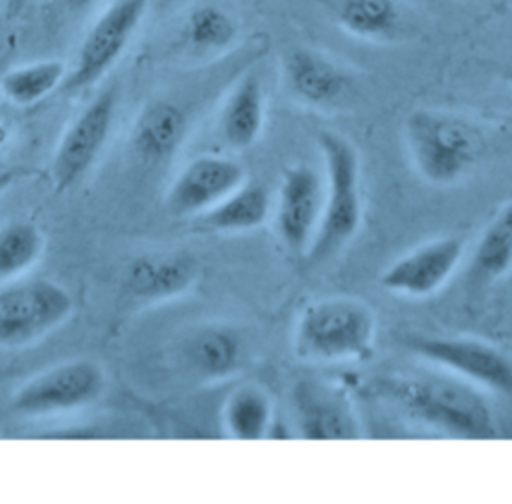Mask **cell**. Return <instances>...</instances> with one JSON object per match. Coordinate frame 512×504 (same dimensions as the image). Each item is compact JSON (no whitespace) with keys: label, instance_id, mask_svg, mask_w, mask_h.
<instances>
[{"label":"cell","instance_id":"cell-24","mask_svg":"<svg viewBox=\"0 0 512 504\" xmlns=\"http://www.w3.org/2000/svg\"><path fill=\"white\" fill-rule=\"evenodd\" d=\"M66 66L62 60H38L10 68L0 76V92L14 106H32L62 86Z\"/></svg>","mask_w":512,"mask_h":504},{"label":"cell","instance_id":"cell-21","mask_svg":"<svg viewBox=\"0 0 512 504\" xmlns=\"http://www.w3.org/2000/svg\"><path fill=\"white\" fill-rule=\"evenodd\" d=\"M512 270V198L480 232L470 260V276L480 284L500 280Z\"/></svg>","mask_w":512,"mask_h":504},{"label":"cell","instance_id":"cell-10","mask_svg":"<svg viewBox=\"0 0 512 504\" xmlns=\"http://www.w3.org/2000/svg\"><path fill=\"white\" fill-rule=\"evenodd\" d=\"M464 248L458 236L428 240L388 264L380 274V286L390 294L428 298L452 278L464 258Z\"/></svg>","mask_w":512,"mask_h":504},{"label":"cell","instance_id":"cell-6","mask_svg":"<svg viewBox=\"0 0 512 504\" xmlns=\"http://www.w3.org/2000/svg\"><path fill=\"white\" fill-rule=\"evenodd\" d=\"M104 388V368L96 360L74 358L26 380L12 396V410L20 416L70 412L98 400Z\"/></svg>","mask_w":512,"mask_h":504},{"label":"cell","instance_id":"cell-2","mask_svg":"<svg viewBox=\"0 0 512 504\" xmlns=\"http://www.w3.org/2000/svg\"><path fill=\"white\" fill-rule=\"evenodd\" d=\"M316 144L324 164V204L306 258L312 264H322L336 256L358 234L364 214V196L356 146L334 130H320Z\"/></svg>","mask_w":512,"mask_h":504},{"label":"cell","instance_id":"cell-17","mask_svg":"<svg viewBox=\"0 0 512 504\" xmlns=\"http://www.w3.org/2000/svg\"><path fill=\"white\" fill-rule=\"evenodd\" d=\"M188 128L186 112L170 100H154L138 114L130 148L134 156L146 164H158L168 160L182 144Z\"/></svg>","mask_w":512,"mask_h":504},{"label":"cell","instance_id":"cell-19","mask_svg":"<svg viewBox=\"0 0 512 504\" xmlns=\"http://www.w3.org/2000/svg\"><path fill=\"white\" fill-rule=\"evenodd\" d=\"M332 18L346 34L370 42H392L404 30L400 0H334Z\"/></svg>","mask_w":512,"mask_h":504},{"label":"cell","instance_id":"cell-23","mask_svg":"<svg viewBox=\"0 0 512 504\" xmlns=\"http://www.w3.org/2000/svg\"><path fill=\"white\" fill-rule=\"evenodd\" d=\"M238 20L220 4H196L184 18L182 36L190 50L198 54H218L228 50L238 38Z\"/></svg>","mask_w":512,"mask_h":504},{"label":"cell","instance_id":"cell-5","mask_svg":"<svg viewBox=\"0 0 512 504\" xmlns=\"http://www.w3.org/2000/svg\"><path fill=\"white\" fill-rule=\"evenodd\" d=\"M74 300L52 280L32 278L0 288V346L18 348L42 340L72 314Z\"/></svg>","mask_w":512,"mask_h":504},{"label":"cell","instance_id":"cell-11","mask_svg":"<svg viewBox=\"0 0 512 504\" xmlns=\"http://www.w3.org/2000/svg\"><path fill=\"white\" fill-rule=\"evenodd\" d=\"M246 182L242 164L228 156L204 154L192 158L174 178L166 194L172 216H200Z\"/></svg>","mask_w":512,"mask_h":504},{"label":"cell","instance_id":"cell-22","mask_svg":"<svg viewBox=\"0 0 512 504\" xmlns=\"http://www.w3.org/2000/svg\"><path fill=\"white\" fill-rule=\"evenodd\" d=\"M222 424L230 438L260 440L274 424V404L270 394L258 384L234 388L222 406Z\"/></svg>","mask_w":512,"mask_h":504},{"label":"cell","instance_id":"cell-27","mask_svg":"<svg viewBox=\"0 0 512 504\" xmlns=\"http://www.w3.org/2000/svg\"><path fill=\"white\" fill-rule=\"evenodd\" d=\"M30 0H6V16L8 18H18L26 6H28Z\"/></svg>","mask_w":512,"mask_h":504},{"label":"cell","instance_id":"cell-9","mask_svg":"<svg viewBox=\"0 0 512 504\" xmlns=\"http://www.w3.org/2000/svg\"><path fill=\"white\" fill-rule=\"evenodd\" d=\"M116 104L118 88L110 84L102 88L64 130L50 170L52 184L58 192L72 188L96 162L114 126Z\"/></svg>","mask_w":512,"mask_h":504},{"label":"cell","instance_id":"cell-18","mask_svg":"<svg viewBox=\"0 0 512 504\" xmlns=\"http://www.w3.org/2000/svg\"><path fill=\"white\" fill-rule=\"evenodd\" d=\"M182 356L200 378L220 380L240 368L244 358L242 338L228 326L206 324L188 334Z\"/></svg>","mask_w":512,"mask_h":504},{"label":"cell","instance_id":"cell-16","mask_svg":"<svg viewBox=\"0 0 512 504\" xmlns=\"http://www.w3.org/2000/svg\"><path fill=\"white\" fill-rule=\"evenodd\" d=\"M266 122V90L256 72H246L228 92L220 118L218 132L232 150L254 146Z\"/></svg>","mask_w":512,"mask_h":504},{"label":"cell","instance_id":"cell-12","mask_svg":"<svg viewBox=\"0 0 512 504\" xmlns=\"http://www.w3.org/2000/svg\"><path fill=\"white\" fill-rule=\"evenodd\" d=\"M324 204V178L308 164H294L284 170L278 202L276 232L292 252L308 250Z\"/></svg>","mask_w":512,"mask_h":504},{"label":"cell","instance_id":"cell-25","mask_svg":"<svg viewBox=\"0 0 512 504\" xmlns=\"http://www.w3.org/2000/svg\"><path fill=\"white\" fill-rule=\"evenodd\" d=\"M44 250L42 230L28 220L0 226V278H12L34 266Z\"/></svg>","mask_w":512,"mask_h":504},{"label":"cell","instance_id":"cell-13","mask_svg":"<svg viewBox=\"0 0 512 504\" xmlns=\"http://www.w3.org/2000/svg\"><path fill=\"white\" fill-rule=\"evenodd\" d=\"M290 406L300 438L350 440L360 436L354 408L338 386L300 380L292 386Z\"/></svg>","mask_w":512,"mask_h":504},{"label":"cell","instance_id":"cell-29","mask_svg":"<svg viewBox=\"0 0 512 504\" xmlns=\"http://www.w3.org/2000/svg\"><path fill=\"white\" fill-rule=\"evenodd\" d=\"M506 78H508V82H510V84H512V66H510V68H508V74H506Z\"/></svg>","mask_w":512,"mask_h":504},{"label":"cell","instance_id":"cell-7","mask_svg":"<svg viewBox=\"0 0 512 504\" xmlns=\"http://www.w3.org/2000/svg\"><path fill=\"white\" fill-rule=\"evenodd\" d=\"M148 2L150 0H114L86 32L76 64L60 88L68 94H76L100 82L130 44L148 10Z\"/></svg>","mask_w":512,"mask_h":504},{"label":"cell","instance_id":"cell-26","mask_svg":"<svg viewBox=\"0 0 512 504\" xmlns=\"http://www.w3.org/2000/svg\"><path fill=\"white\" fill-rule=\"evenodd\" d=\"M98 0H44L46 20H76L84 16Z\"/></svg>","mask_w":512,"mask_h":504},{"label":"cell","instance_id":"cell-15","mask_svg":"<svg viewBox=\"0 0 512 504\" xmlns=\"http://www.w3.org/2000/svg\"><path fill=\"white\" fill-rule=\"evenodd\" d=\"M200 266L188 252L136 256L124 272V288L140 302H160L182 296L198 280Z\"/></svg>","mask_w":512,"mask_h":504},{"label":"cell","instance_id":"cell-4","mask_svg":"<svg viewBox=\"0 0 512 504\" xmlns=\"http://www.w3.org/2000/svg\"><path fill=\"white\" fill-rule=\"evenodd\" d=\"M404 140L416 172L434 186L456 184L482 154L478 128L442 110H412L404 120Z\"/></svg>","mask_w":512,"mask_h":504},{"label":"cell","instance_id":"cell-28","mask_svg":"<svg viewBox=\"0 0 512 504\" xmlns=\"http://www.w3.org/2000/svg\"><path fill=\"white\" fill-rule=\"evenodd\" d=\"M8 184H10V176L8 174H0V194L6 190Z\"/></svg>","mask_w":512,"mask_h":504},{"label":"cell","instance_id":"cell-1","mask_svg":"<svg viewBox=\"0 0 512 504\" xmlns=\"http://www.w3.org/2000/svg\"><path fill=\"white\" fill-rule=\"evenodd\" d=\"M380 388L406 418L434 432L464 440L496 436V420L484 394L444 370L398 374L384 380Z\"/></svg>","mask_w":512,"mask_h":504},{"label":"cell","instance_id":"cell-3","mask_svg":"<svg viewBox=\"0 0 512 504\" xmlns=\"http://www.w3.org/2000/svg\"><path fill=\"white\" fill-rule=\"evenodd\" d=\"M378 320L356 298H320L302 308L294 324V354L314 364L370 360L376 348Z\"/></svg>","mask_w":512,"mask_h":504},{"label":"cell","instance_id":"cell-14","mask_svg":"<svg viewBox=\"0 0 512 504\" xmlns=\"http://www.w3.org/2000/svg\"><path fill=\"white\" fill-rule=\"evenodd\" d=\"M282 78L288 92L312 108H332L350 90L348 74L334 60L310 48H292L284 54Z\"/></svg>","mask_w":512,"mask_h":504},{"label":"cell","instance_id":"cell-8","mask_svg":"<svg viewBox=\"0 0 512 504\" xmlns=\"http://www.w3.org/2000/svg\"><path fill=\"white\" fill-rule=\"evenodd\" d=\"M410 350L438 370L478 388L512 394V360L496 346L464 336H420Z\"/></svg>","mask_w":512,"mask_h":504},{"label":"cell","instance_id":"cell-20","mask_svg":"<svg viewBox=\"0 0 512 504\" xmlns=\"http://www.w3.org/2000/svg\"><path fill=\"white\" fill-rule=\"evenodd\" d=\"M270 214V196L262 184L244 182L216 206L196 216V226L204 232L236 234L256 230Z\"/></svg>","mask_w":512,"mask_h":504}]
</instances>
